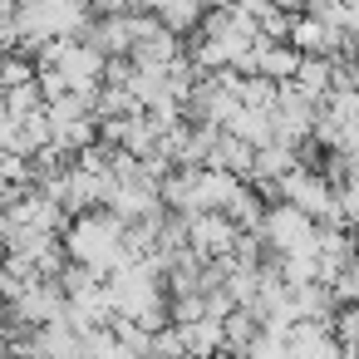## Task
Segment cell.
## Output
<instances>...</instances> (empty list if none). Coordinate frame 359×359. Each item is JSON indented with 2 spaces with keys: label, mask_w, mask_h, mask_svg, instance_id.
Returning <instances> with one entry per match:
<instances>
[{
  "label": "cell",
  "mask_w": 359,
  "mask_h": 359,
  "mask_svg": "<svg viewBox=\"0 0 359 359\" xmlns=\"http://www.w3.org/2000/svg\"><path fill=\"white\" fill-rule=\"evenodd\" d=\"M236 231H241V226H236L226 212H217V207H207V212H187V241H192L197 256H231Z\"/></svg>",
  "instance_id": "cell-2"
},
{
  "label": "cell",
  "mask_w": 359,
  "mask_h": 359,
  "mask_svg": "<svg viewBox=\"0 0 359 359\" xmlns=\"http://www.w3.org/2000/svg\"><path fill=\"white\" fill-rule=\"evenodd\" d=\"M295 84H300L310 99H325L330 84H334V65H330V55H300V65H295Z\"/></svg>",
  "instance_id": "cell-4"
},
{
  "label": "cell",
  "mask_w": 359,
  "mask_h": 359,
  "mask_svg": "<svg viewBox=\"0 0 359 359\" xmlns=\"http://www.w3.org/2000/svg\"><path fill=\"white\" fill-rule=\"evenodd\" d=\"M295 65H300V50H290V45H276V40H256V74H266V79H295Z\"/></svg>",
  "instance_id": "cell-3"
},
{
  "label": "cell",
  "mask_w": 359,
  "mask_h": 359,
  "mask_svg": "<svg viewBox=\"0 0 359 359\" xmlns=\"http://www.w3.org/2000/svg\"><path fill=\"white\" fill-rule=\"evenodd\" d=\"M261 231L276 251H295V246H315V217L300 212L295 202H280L261 217Z\"/></svg>",
  "instance_id": "cell-1"
},
{
  "label": "cell",
  "mask_w": 359,
  "mask_h": 359,
  "mask_svg": "<svg viewBox=\"0 0 359 359\" xmlns=\"http://www.w3.org/2000/svg\"><path fill=\"white\" fill-rule=\"evenodd\" d=\"M330 290H334V300L359 305V251H354V256L339 266V276H334V285H330Z\"/></svg>",
  "instance_id": "cell-5"
}]
</instances>
